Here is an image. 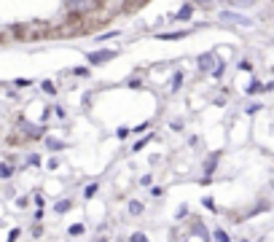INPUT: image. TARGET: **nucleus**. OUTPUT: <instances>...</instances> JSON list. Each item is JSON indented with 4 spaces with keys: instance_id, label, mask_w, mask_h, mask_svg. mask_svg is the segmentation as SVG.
Wrapping results in <instances>:
<instances>
[{
    "instance_id": "25",
    "label": "nucleus",
    "mask_w": 274,
    "mask_h": 242,
    "mask_svg": "<svg viewBox=\"0 0 274 242\" xmlns=\"http://www.w3.org/2000/svg\"><path fill=\"white\" fill-rule=\"evenodd\" d=\"M150 197H154V199H159V197H162V194H164V189H162V186H150Z\"/></svg>"
},
{
    "instance_id": "11",
    "label": "nucleus",
    "mask_w": 274,
    "mask_h": 242,
    "mask_svg": "<svg viewBox=\"0 0 274 242\" xmlns=\"http://www.w3.org/2000/svg\"><path fill=\"white\" fill-rule=\"evenodd\" d=\"M191 14H194V6H191V3H183V8L175 14V19H188Z\"/></svg>"
},
{
    "instance_id": "32",
    "label": "nucleus",
    "mask_w": 274,
    "mask_h": 242,
    "mask_svg": "<svg viewBox=\"0 0 274 242\" xmlns=\"http://www.w3.org/2000/svg\"><path fill=\"white\" fill-rule=\"evenodd\" d=\"M127 86H129V89H140L143 83H140V78H129V81H127Z\"/></svg>"
},
{
    "instance_id": "27",
    "label": "nucleus",
    "mask_w": 274,
    "mask_h": 242,
    "mask_svg": "<svg viewBox=\"0 0 274 242\" xmlns=\"http://www.w3.org/2000/svg\"><path fill=\"white\" fill-rule=\"evenodd\" d=\"M30 83H33L30 78H16V81H14V86H19V89H24V86H30Z\"/></svg>"
},
{
    "instance_id": "22",
    "label": "nucleus",
    "mask_w": 274,
    "mask_h": 242,
    "mask_svg": "<svg viewBox=\"0 0 274 242\" xmlns=\"http://www.w3.org/2000/svg\"><path fill=\"white\" fill-rule=\"evenodd\" d=\"M263 89H266V86H263V83H258V81H253L250 86H248V92H250V95H256V92H263Z\"/></svg>"
},
{
    "instance_id": "8",
    "label": "nucleus",
    "mask_w": 274,
    "mask_h": 242,
    "mask_svg": "<svg viewBox=\"0 0 274 242\" xmlns=\"http://www.w3.org/2000/svg\"><path fill=\"white\" fill-rule=\"evenodd\" d=\"M14 172H16L14 162H0V180H11Z\"/></svg>"
},
{
    "instance_id": "10",
    "label": "nucleus",
    "mask_w": 274,
    "mask_h": 242,
    "mask_svg": "<svg viewBox=\"0 0 274 242\" xmlns=\"http://www.w3.org/2000/svg\"><path fill=\"white\" fill-rule=\"evenodd\" d=\"M97 191H100V183H89L86 189H83V199H94V197H97Z\"/></svg>"
},
{
    "instance_id": "29",
    "label": "nucleus",
    "mask_w": 274,
    "mask_h": 242,
    "mask_svg": "<svg viewBox=\"0 0 274 242\" xmlns=\"http://www.w3.org/2000/svg\"><path fill=\"white\" fill-rule=\"evenodd\" d=\"M186 213H188V204H180V207H177V216H175V218H177V221H183V218H186Z\"/></svg>"
},
{
    "instance_id": "14",
    "label": "nucleus",
    "mask_w": 274,
    "mask_h": 242,
    "mask_svg": "<svg viewBox=\"0 0 274 242\" xmlns=\"http://www.w3.org/2000/svg\"><path fill=\"white\" fill-rule=\"evenodd\" d=\"M186 30L183 33H164V35H159V38H162V41H180V38H186Z\"/></svg>"
},
{
    "instance_id": "21",
    "label": "nucleus",
    "mask_w": 274,
    "mask_h": 242,
    "mask_svg": "<svg viewBox=\"0 0 274 242\" xmlns=\"http://www.w3.org/2000/svg\"><path fill=\"white\" fill-rule=\"evenodd\" d=\"M129 242H150V239H148V237L143 234V231H135V234L129 237Z\"/></svg>"
},
{
    "instance_id": "9",
    "label": "nucleus",
    "mask_w": 274,
    "mask_h": 242,
    "mask_svg": "<svg viewBox=\"0 0 274 242\" xmlns=\"http://www.w3.org/2000/svg\"><path fill=\"white\" fill-rule=\"evenodd\" d=\"M73 207V202L70 199H59V202H54V213L56 216H62V213H68Z\"/></svg>"
},
{
    "instance_id": "28",
    "label": "nucleus",
    "mask_w": 274,
    "mask_h": 242,
    "mask_svg": "<svg viewBox=\"0 0 274 242\" xmlns=\"http://www.w3.org/2000/svg\"><path fill=\"white\" fill-rule=\"evenodd\" d=\"M46 167H49V170H59V159H56V156H51V159L46 162Z\"/></svg>"
},
{
    "instance_id": "33",
    "label": "nucleus",
    "mask_w": 274,
    "mask_h": 242,
    "mask_svg": "<svg viewBox=\"0 0 274 242\" xmlns=\"http://www.w3.org/2000/svg\"><path fill=\"white\" fill-rule=\"evenodd\" d=\"M33 202L38 204V207H43V204H46V197H43V194H35V197H33Z\"/></svg>"
},
{
    "instance_id": "15",
    "label": "nucleus",
    "mask_w": 274,
    "mask_h": 242,
    "mask_svg": "<svg viewBox=\"0 0 274 242\" xmlns=\"http://www.w3.org/2000/svg\"><path fill=\"white\" fill-rule=\"evenodd\" d=\"M83 231H86V226H83V223H73V226L68 229V234H70V237H78V234H83Z\"/></svg>"
},
{
    "instance_id": "7",
    "label": "nucleus",
    "mask_w": 274,
    "mask_h": 242,
    "mask_svg": "<svg viewBox=\"0 0 274 242\" xmlns=\"http://www.w3.org/2000/svg\"><path fill=\"white\" fill-rule=\"evenodd\" d=\"M127 213H129V216H135V218H140V216L145 213V204L137 202V199H129V202H127Z\"/></svg>"
},
{
    "instance_id": "6",
    "label": "nucleus",
    "mask_w": 274,
    "mask_h": 242,
    "mask_svg": "<svg viewBox=\"0 0 274 242\" xmlns=\"http://www.w3.org/2000/svg\"><path fill=\"white\" fill-rule=\"evenodd\" d=\"M43 145L49 148V151H65V140H59V137H51V135H46L43 137Z\"/></svg>"
},
{
    "instance_id": "36",
    "label": "nucleus",
    "mask_w": 274,
    "mask_h": 242,
    "mask_svg": "<svg viewBox=\"0 0 274 242\" xmlns=\"http://www.w3.org/2000/svg\"><path fill=\"white\" fill-rule=\"evenodd\" d=\"M73 73H75V76H89V68H75Z\"/></svg>"
},
{
    "instance_id": "20",
    "label": "nucleus",
    "mask_w": 274,
    "mask_h": 242,
    "mask_svg": "<svg viewBox=\"0 0 274 242\" xmlns=\"http://www.w3.org/2000/svg\"><path fill=\"white\" fill-rule=\"evenodd\" d=\"M140 186H148L150 189V186H154V172H145L143 178H140Z\"/></svg>"
},
{
    "instance_id": "38",
    "label": "nucleus",
    "mask_w": 274,
    "mask_h": 242,
    "mask_svg": "<svg viewBox=\"0 0 274 242\" xmlns=\"http://www.w3.org/2000/svg\"><path fill=\"white\" fill-rule=\"evenodd\" d=\"M94 242H110L108 237H97V239H94Z\"/></svg>"
},
{
    "instance_id": "30",
    "label": "nucleus",
    "mask_w": 274,
    "mask_h": 242,
    "mask_svg": "<svg viewBox=\"0 0 274 242\" xmlns=\"http://www.w3.org/2000/svg\"><path fill=\"white\" fill-rule=\"evenodd\" d=\"M19 234H22L19 229H11V231H8V239H6V242H16V239H19Z\"/></svg>"
},
{
    "instance_id": "34",
    "label": "nucleus",
    "mask_w": 274,
    "mask_h": 242,
    "mask_svg": "<svg viewBox=\"0 0 274 242\" xmlns=\"http://www.w3.org/2000/svg\"><path fill=\"white\" fill-rule=\"evenodd\" d=\"M202 204H204L207 210H212V213H215V202H212L210 197H204V199H202Z\"/></svg>"
},
{
    "instance_id": "18",
    "label": "nucleus",
    "mask_w": 274,
    "mask_h": 242,
    "mask_svg": "<svg viewBox=\"0 0 274 242\" xmlns=\"http://www.w3.org/2000/svg\"><path fill=\"white\" fill-rule=\"evenodd\" d=\"M41 89L46 92V95H51V97L56 95V86H54V83H51V81H43V83H41Z\"/></svg>"
},
{
    "instance_id": "23",
    "label": "nucleus",
    "mask_w": 274,
    "mask_h": 242,
    "mask_svg": "<svg viewBox=\"0 0 274 242\" xmlns=\"http://www.w3.org/2000/svg\"><path fill=\"white\" fill-rule=\"evenodd\" d=\"M116 137H118V140H127V137H129V127H118L116 129Z\"/></svg>"
},
{
    "instance_id": "5",
    "label": "nucleus",
    "mask_w": 274,
    "mask_h": 242,
    "mask_svg": "<svg viewBox=\"0 0 274 242\" xmlns=\"http://www.w3.org/2000/svg\"><path fill=\"white\" fill-rule=\"evenodd\" d=\"M196 65H199V70H212V65H218V59H215V54H210V51H207V54H202V57L199 59H196Z\"/></svg>"
},
{
    "instance_id": "37",
    "label": "nucleus",
    "mask_w": 274,
    "mask_h": 242,
    "mask_svg": "<svg viewBox=\"0 0 274 242\" xmlns=\"http://www.w3.org/2000/svg\"><path fill=\"white\" fill-rule=\"evenodd\" d=\"M27 202H30L27 197H19V199H16V204H19V207H27Z\"/></svg>"
},
{
    "instance_id": "39",
    "label": "nucleus",
    "mask_w": 274,
    "mask_h": 242,
    "mask_svg": "<svg viewBox=\"0 0 274 242\" xmlns=\"http://www.w3.org/2000/svg\"><path fill=\"white\" fill-rule=\"evenodd\" d=\"M196 3H202V6H207V3H210V0H196Z\"/></svg>"
},
{
    "instance_id": "17",
    "label": "nucleus",
    "mask_w": 274,
    "mask_h": 242,
    "mask_svg": "<svg viewBox=\"0 0 274 242\" xmlns=\"http://www.w3.org/2000/svg\"><path fill=\"white\" fill-rule=\"evenodd\" d=\"M180 83H183V73L177 70L175 76H172V86H169V89H172V92H177V89H180Z\"/></svg>"
},
{
    "instance_id": "3",
    "label": "nucleus",
    "mask_w": 274,
    "mask_h": 242,
    "mask_svg": "<svg viewBox=\"0 0 274 242\" xmlns=\"http://www.w3.org/2000/svg\"><path fill=\"white\" fill-rule=\"evenodd\" d=\"M116 57H118L116 49H100V51H89L86 54V62L89 65H105V62L116 59Z\"/></svg>"
},
{
    "instance_id": "12",
    "label": "nucleus",
    "mask_w": 274,
    "mask_h": 242,
    "mask_svg": "<svg viewBox=\"0 0 274 242\" xmlns=\"http://www.w3.org/2000/svg\"><path fill=\"white\" fill-rule=\"evenodd\" d=\"M148 140H154V132H148V137H143V140H137L135 145H132V154H137V151H143V148L148 145Z\"/></svg>"
},
{
    "instance_id": "31",
    "label": "nucleus",
    "mask_w": 274,
    "mask_h": 242,
    "mask_svg": "<svg viewBox=\"0 0 274 242\" xmlns=\"http://www.w3.org/2000/svg\"><path fill=\"white\" fill-rule=\"evenodd\" d=\"M116 35H118L116 30H113V33H105V35H100V38H97V43H105L108 38H116Z\"/></svg>"
},
{
    "instance_id": "4",
    "label": "nucleus",
    "mask_w": 274,
    "mask_h": 242,
    "mask_svg": "<svg viewBox=\"0 0 274 242\" xmlns=\"http://www.w3.org/2000/svg\"><path fill=\"white\" fill-rule=\"evenodd\" d=\"M221 22L239 24V27H250V24H253V22L248 19V16H242V14H234V11H223V14H221Z\"/></svg>"
},
{
    "instance_id": "35",
    "label": "nucleus",
    "mask_w": 274,
    "mask_h": 242,
    "mask_svg": "<svg viewBox=\"0 0 274 242\" xmlns=\"http://www.w3.org/2000/svg\"><path fill=\"white\" fill-rule=\"evenodd\" d=\"M33 237L41 239V237H43V226H35V229H33Z\"/></svg>"
},
{
    "instance_id": "26",
    "label": "nucleus",
    "mask_w": 274,
    "mask_h": 242,
    "mask_svg": "<svg viewBox=\"0 0 274 242\" xmlns=\"http://www.w3.org/2000/svg\"><path fill=\"white\" fill-rule=\"evenodd\" d=\"M150 129V121H143V124H137L135 129H129V132H148Z\"/></svg>"
},
{
    "instance_id": "1",
    "label": "nucleus",
    "mask_w": 274,
    "mask_h": 242,
    "mask_svg": "<svg viewBox=\"0 0 274 242\" xmlns=\"http://www.w3.org/2000/svg\"><path fill=\"white\" fill-rule=\"evenodd\" d=\"M102 6V0H68V11L75 16H86L92 11H97Z\"/></svg>"
},
{
    "instance_id": "24",
    "label": "nucleus",
    "mask_w": 274,
    "mask_h": 242,
    "mask_svg": "<svg viewBox=\"0 0 274 242\" xmlns=\"http://www.w3.org/2000/svg\"><path fill=\"white\" fill-rule=\"evenodd\" d=\"M27 164H30V167H41V156H38V154H30V156H27Z\"/></svg>"
},
{
    "instance_id": "13",
    "label": "nucleus",
    "mask_w": 274,
    "mask_h": 242,
    "mask_svg": "<svg viewBox=\"0 0 274 242\" xmlns=\"http://www.w3.org/2000/svg\"><path fill=\"white\" fill-rule=\"evenodd\" d=\"M218 159H221V154H215V156H210V159H207V164H204V172H207V175L215 172V164H218Z\"/></svg>"
},
{
    "instance_id": "19",
    "label": "nucleus",
    "mask_w": 274,
    "mask_h": 242,
    "mask_svg": "<svg viewBox=\"0 0 274 242\" xmlns=\"http://www.w3.org/2000/svg\"><path fill=\"white\" fill-rule=\"evenodd\" d=\"M194 231H196V234H199L202 239H210V234H207V229L202 226V223H199V221H196V223H194Z\"/></svg>"
},
{
    "instance_id": "16",
    "label": "nucleus",
    "mask_w": 274,
    "mask_h": 242,
    "mask_svg": "<svg viewBox=\"0 0 274 242\" xmlns=\"http://www.w3.org/2000/svg\"><path fill=\"white\" fill-rule=\"evenodd\" d=\"M212 237H215V242H231V237L226 234L223 229H215V231H212Z\"/></svg>"
},
{
    "instance_id": "2",
    "label": "nucleus",
    "mask_w": 274,
    "mask_h": 242,
    "mask_svg": "<svg viewBox=\"0 0 274 242\" xmlns=\"http://www.w3.org/2000/svg\"><path fill=\"white\" fill-rule=\"evenodd\" d=\"M16 129L22 132V137H27V140H43V137H46V127L27 124L24 118H19V121H16Z\"/></svg>"
}]
</instances>
